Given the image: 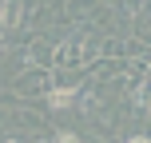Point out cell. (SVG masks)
<instances>
[{
	"mask_svg": "<svg viewBox=\"0 0 151 143\" xmlns=\"http://www.w3.org/2000/svg\"><path fill=\"white\" fill-rule=\"evenodd\" d=\"M72 99H76V91H72V88H64V91H52V107H68Z\"/></svg>",
	"mask_w": 151,
	"mask_h": 143,
	"instance_id": "2",
	"label": "cell"
},
{
	"mask_svg": "<svg viewBox=\"0 0 151 143\" xmlns=\"http://www.w3.org/2000/svg\"><path fill=\"white\" fill-rule=\"evenodd\" d=\"M56 143H80V139H76V135H60V139H56Z\"/></svg>",
	"mask_w": 151,
	"mask_h": 143,
	"instance_id": "3",
	"label": "cell"
},
{
	"mask_svg": "<svg viewBox=\"0 0 151 143\" xmlns=\"http://www.w3.org/2000/svg\"><path fill=\"white\" fill-rule=\"evenodd\" d=\"M0 24L4 28L20 24V0H0Z\"/></svg>",
	"mask_w": 151,
	"mask_h": 143,
	"instance_id": "1",
	"label": "cell"
},
{
	"mask_svg": "<svg viewBox=\"0 0 151 143\" xmlns=\"http://www.w3.org/2000/svg\"><path fill=\"white\" fill-rule=\"evenodd\" d=\"M127 143H151V139L147 135H135V139H127Z\"/></svg>",
	"mask_w": 151,
	"mask_h": 143,
	"instance_id": "4",
	"label": "cell"
}]
</instances>
